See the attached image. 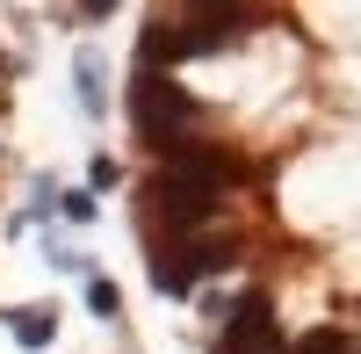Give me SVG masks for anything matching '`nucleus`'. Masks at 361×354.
<instances>
[{
	"mask_svg": "<svg viewBox=\"0 0 361 354\" xmlns=\"http://www.w3.org/2000/svg\"><path fill=\"white\" fill-rule=\"evenodd\" d=\"M217 354H282V326H275V304L253 297L238 304V311H224V333H217Z\"/></svg>",
	"mask_w": 361,
	"mask_h": 354,
	"instance_id": "nucleus-4",
	"label": "nucleus"
},
{
	"mask_svg": "<svg viewBox=\"0 0 361 354\" xmlns=\"http://www.w3.org/2000/svg\"><path fill=\"white\" fill-rule=\"evenodd\" d=\"M152 210L173 239H195L209 217H224V195L217 188H188V181H152Z\"/></svg>",
	"mask_w": 361,
	"mask_h": 354,
	"instance_id": "nucleus-3",
	"label": "nucleus"
},
{
	"mask_svg": "<svg viewBox=\"0 0 361 354\" xmlns=\"http://www.w3.org/2000/svg\"><path fill=\"white\" fill-rule=\"evenodd\" d=\"M224 260H231V253H224V239L195 231V239H180V246L152 253V289H159V297H188V289H195L202 275H217Z\"/></svg>",
	"mask_w": 361,
	"mask_h": 354,
	"instance_id": "nucleus-2",
	"label": "nucleus"
},
{
	"mask_svg": "<svg viewBox=\"0 0 361 354\" xmlns=\"http://www.w3.org/2000/svg\"><path fill=\"white\" fill-rule=\"evenodd\" d=\"M58 210H66L73 224H87V217H94V195H87V188H73V195H58Z\"/></svg>",
	"mask_w": 361,
	"mask_h": 354,
	"instance_id": "nucleus-8",
	"label": "nucleus"
},
{
	"mask_svg": "<svg viewBox=\"0 0 361 354\" xmlns=\"http://www.w3.org/2000/svg\"><path fill=\"white\" fill-rule=\"evenodd\" d=\"M102 80H109L102 51H94V44H80V58H73V94H80L87 116H102V109H109V87H102Z\"/></svg>",
	"mask_w": 361,
	"mask_h": 354,
	"instance_id": "nucleus-5",
	"label": "nucleus"
},
{
	"mask_svg": "<svg viewBox=\"0 0 361 354\" xmlns=\"http://www.w3.org/2000/svg\"><path fill=\"white\" fill-rule=\"evenodd\" d=\"M87 304H94V318H116V311H123V297H116V282H87Z\"/></svg>",
	"mask_w": 361,
	"mask_h": 354,
	"instance_id": "nucleus-7",
	"label": "nucleus"
},
{
	"mask_svg": "<svg viewBox=\"0 0 361 354\" xmlns=\"http://www.w3.org/2000/svg\"><path fill=\"white\" fill-rule=\"evenodd\" d=\"M130 123L166 152V145L188 138V123H195V94H188L180 80H159V73L137 66V80H130Z\"/></svg>",
	"mask_w": 361,
	"mask_h": 354,
	"instance_id": "nucleus-1",
	"label": "nucleus"
},
{
	"mask_svg": "<svg viewBox=\"0 0 361 354\" xmlns=\"http://www.w3.org/2000/svg\"><path fill=\"white\" fill-rule=\"evenodd\" d=\"M87 181H94V188H116V181H123V166H116V159H109V152H102V159H94V166H87Z\"/></svg>",
	"mask_w": 361,
	"mask_h": 354,
	"instance_id": "nucleus-9",
	"label": "nucleus"
},
{
	"mask_svg": "<svg viewBox=\"0 0 361 354\" xmlns=\"http://www.w3.org/2000/svg\"><path fill=\"white\" fill-rule=\"evenodd\" d=\"M102 15H116V0H80V22H102Z\"/></svg>",
	"mask_w": 361,
	"mask_h": 354,
	"instance_id": "nucleus-10",
	"label": "nucleus"
},
{
	"mask_svg": "<svg viewBox=\"0 0 361 354\" xmlns=\"http://www.w3.org/2000/svg\"><path fill=\"white\" fill-rule=\"evenodd\" d=\"M8 326H15V340H22V347H51V333H58V318L29 304V311H15V318H8Z\"/></svg>",
	"mask_w": 361,
	"mask_h": 354,
	"instance_id": "nucleus-6",
	"label": "nucleus"
}]
</instances>
